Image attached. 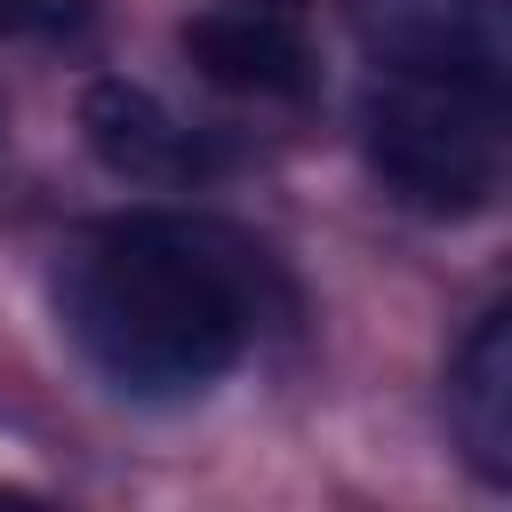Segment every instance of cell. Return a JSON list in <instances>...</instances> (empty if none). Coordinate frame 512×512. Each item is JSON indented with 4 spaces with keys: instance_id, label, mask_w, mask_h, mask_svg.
<instances>
[{
    "instance_id": "cell-1",
    "label": "cell",
    "mask_w": 512,
    "mask_h": 512,
    "mask_svg": "<svg viewBox=\"0 0 512 512\" xmlns=\"http://www.w3.org/2000/svg\"><path fill=\"white\" fill-rule=\"evenodd\" d=\"M264 248L208 216H104L56 272V312L96 376L136 400L216 384L264 320Z\"/></svg>"
},
{
    "instance_id": "cell-2",
    "label": "cell",
    "mask_w": 512,
    "mask_h": 512,
    "mask_svg": "<svg viewBox=\"0 0 512 512\" xmlns=\"http://www.w3.org/2000/svg\"><path fill=\"white\" fill-rule=\"evenodd\" d=\"M360 144L384 192L416 216H480L504 184V104L464 88L384 72L360 96Z\"/></svg>"
},
{
    "instance_id": "cell-3",
    "label": "cell",
    "mask_w": 512,
    "mask_h": 512,
    "mask_svg": "<svg viewBox=\"0 0 512 512\" xmlns=\"http://www.w3.org/2000/svg\"><path fill=\"white\" fill-rule=\"evenodd\" d=\"M352 32L392 80H432L504 104V0H352Z\"/></svg>"
},
{
    "instance_id": "cell-4",
    "label": "cell",
    "mask_w": 512,
    "mask_h": 512,
    "mask_svg": "<svg viewBox=\"0 0 512 512\" xmlns=\"http://www.w3.org/2000/svg\"><path fill=\"white\" fill-rule=\"evenodd\" d=\"M80 136H88V152H96L120 184H200V176L216 168V152H208L152 88L120 80V72H104V80L80 88Z\"/></svg>"
},
{
    "instance_id": "cell-5",
    "label": "cell",
    "mask_w": 512,
    "mask_h": 512,
    "mask_svg": "<svg viewBox=\"0 0 512 512\" xmlns=\"http://www.w3.org/2000/svg\"><path fill=\"white\" fill-rule=\"evenodd\" d=\"M184 56L200 80L232 88V96H312V48L296 32V16L272 8H200L184 16Z\"/></svg>"
},
{
    "instance_id": "cell-6",
    "label": "cell",
    "mask_w": 512,
    "mask_h": 512,
    "mask_svg": "<svg viewBox=\"0 0 512 512\" xmlns=\"http://www.w3.org/2000/svg\"><path fill=\"white\" fill-rule=\"evenodd\" d=\"M448 424L488 488H512V304H488L448 360Z\"/></svg>"
},
{
    "instance_id": "cell-7",
    "label": "cell",
    "mask_w": 512,
    "mask_h": 512,
    "mask_svg": "<svg viewBox=\"0 0 512 512\" xmlns=\"http://www.w3.org/2000/svg\"><path fill=\"white\" fill-rule=\"evenodd\" d=\"M96 24V0H0V40H80Z\"/></svg>"
},
{
    "instance_id": "cell-8",
    "label": "cell",
    "mask_w": 512,
    "mask_h": 512,
    "mask_svg": "<svg viewBox=\"0 0 512 512\" xmlns=\"http://www.w3.org/2000/svg\"><path fill=\"white\" fill-rule=\"evenodd\" d=\"M240 8H272V16H304V0H240Z\"/></svg>"
}]
</instances>
